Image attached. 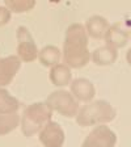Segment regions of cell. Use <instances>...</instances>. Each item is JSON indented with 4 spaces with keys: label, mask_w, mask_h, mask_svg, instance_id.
<instances>
[{
    "label": "cell",
    "mask_w": 131,
    "mask_h": 147,
    "mask_svg": "<svg viewBox=\"0 0 131 147\" xmlns=\"http://www.w3.org/2000/svg\"><path fill=\"white\" fill-rule=\"evenodd\" d=\"M20 108V101L5 88L0 87V114H15Z\"/></svg>",
    "instance_id": "15"
},
{
    "label": "cell",
    "mask_w": 131,
    "mask_h": 147,
    "mask_svg": "<svg viewBox=\"0 0 131 147\" xmlns=\"http://www.w3.org/2000/svg\"><path fill=\"white\" fill-rule=\"evenodd\" d=\"M52 110L46 102H34L25 108L21 117V130L25 137L40 133L51 121Z\"/></svg>",
    "instance_id": "3"
},
{
    "label": "cell",
    "mask_w": 131,
    "mask_h": 147,
    "mask_svg": "<svg viewBox=\"0 0 131 147\" xmlns=\"http://www.w3.org/2000/svg\"><path fill=\"white\" fill-rule=\"evenodd\" d=\"M66 139L63 129L58 122L50 121L40 131V142L43 147H62Z\"/></svg>",
    "instance_id": "7"
},
{
    "label": "cell",
    "mask_w": 131,
    "mask_h": 147,
    "mask_svg": "<svg viewBox=\"0 0 131 147\" xmlns=\"http://www.w3.org/2000/svg\"><path fill=\"white\" fill-rule=\"evenodd\" d=\"M62 57L60 50L56 46L47 45L45 47H42L41 51H38V59L40 62L45 66V67H54L59 63Z\"/></svg>",
    "instance_id": "14"
},
{
    "label": "cell",
    "mask_w": 131,
    "mask_h": 147,
    "mask_svg": "<svg viewBox=\"0 0 131 147\" xmlns=\"http://www.w3.org/2000/svg\"><path fill=\"white\" fill-rule=\"evenodd\" d=\"M91 59L97 66H110L118 59V50L109 45L100 46L91 54Z\"/></svg>",
    "instance_id": "12"
},
{
    "label": "cell",
    "mask_w": 131,
    "mask_h": 147,
    "mask_svg": "<svg viewBox=\"0 0 131 147\" xmlns=\"http://www.w3.org/2000/svg\"><path fill=\"white\" fill-rule=\"evenodd\" d=\"M63 59L68 67L81 68L91 61L88 34L84 25L72 24L67 28L63 45Z\"/></svg>",
    "instance_id": "1"
},
{
    "label": "cell",
    "mask_w": 131,
    "mask_h": 147,
    "mask_svg": "<svg viewBox=\"0 0 131 147\" xmlns=\"http://www.w3.org/2000/svg\"><path fill=\"white\" fill-rule=\"evenodd\" d=\"M5 7L15 13L28 12L36 7L34 0H5Z\"/></svg>",
    "instance_id": "17"
},
{
    "label": "cell",
    "mask_w": 131,
    "mask_h": 147,
    "mask_svg": "<svg viewBox=\"0 0 131 147\" xmlns=\"http://www.w3.org/2000/svg\"><path fill=\"white\" fill-rule=\"evenodd\" d=\"M109 26L110 25L106 18L102 17V16L95 15L87 20L85 30H87V34L91 36L92 38H95V40H102V38H105V34H106Z\"/></svg>",
    "instance_id": "11"
},
{
    "label": "cell",
    "mask_w": 131,
    "mask_h": 147,
    "mask_svg": "<svg viewBox=\"0 0 131 147\" xmlns=\"http://www.w3.org/2000/svg\"><path fill=\"white\" fill-rule=\"evenodd\" d=\"M21 67V61L17 55L0 58V87L8 86L15 79L16 74Z\"/></svg>",
    "instance_id": "8"
},
{
    "label": "cell",
    "mask_w": 131,
    "mask_h": 147,
    "mask_svg": "<svg viewBox=\"0 0 131 147\" xmlns=\"http://www.w3.org/2000/svg\"><path fill=\"white\" fill-rule=\"evenodd\" d=\"M71 95L76 98L77 101H83V102H89L93 100L96 95V88L92 84L91 80L85 79V78H77L71 82Z\"/></svg>",
    "instance_id": "9"
},
{
    "label": "cell",
    "mask_w": 131,
    "mask_h": 147,
    "mask_svg": "<svg viewBox=\"0 0 131 147\" xmlns=\"http://www.w3.org/2000/svg\"><path fill=\"white\" fill-rule=\"evenodd\" d=\"M21 122L17 113L15 114H0V135H7L13 131Z\"/></svg>",
    "instance_id": "16"
},
{
    "label": "cell",
    "mask_w": 131,
    "mask_h": 147,
    "mask_svg": "<svg viewBox=\"0 0 131 147\" xmlns=\"http://www.w3.org/2000/svg\"><path fill=\"white\" fill-rule=\"evenodd\" d=\"M46 105L51 110L58 112L64 117H75L79 112V101L66 89H58L51 92L46 100Z\"/></svg>",
    "instance_id": "4"
},
{
    "label": "cell",
    "mask_w": 131,
    "mask_h": 147,
    "mask_svg": "<svg viewBox=\"0 0 131 147\" xmlns=\"http://www.w3.org/2000/svg\"><path fill=\"white\" fill-rule=\"evenodd\" d=\"M126 59H127V63L131 66V47H130V49H128L127 54H126Z\"/></svg>",
    "instance_id": "19"
},
{
    "label": "cell",
    "mask_w": 131,
    "mask_h": 147,
    "mask_svg": "<svg viewBox=\"0 0 131 147\" xmlns=\"http://www.w3.org/2000/svg\"><path fill=\"white\" fill-rule=\"evenodd\" d=\"M127 41H128V32L123 29L121 22H117V24H113L112 26H109L106 34H105L106 45L112 46L114 49L125 47Z\"/></svg>",
    "instance_id": "10"
},
{
    "label": "cell",
    "mask_w": 131,
    "mask_h": 147,
    "mask_svg": "<svg viewBox=\"0 0 131 147\" xmlns=\"http://www.w3.org/2000/svg\"><path fill=\"white\" fill-rule=\"evenodd\" d=\"M117 116V110L105 100H96L80 108L76 122L80 126H93L96 123L112 122Z\"/></svg>",
    "instance_id": "2"
},
{
    "label": "cell",
    "mask_w": 131,
    "mask_h": 147,
    "mask_svg": "<svg viewBox=\"0 0 131 147\" xmlns=\"http://www.w3.org/2000/svg\"><path fill=\"white\" fill-rule=\"evenodd\" d=\"M50 82L56 87H66L71 83L72 79V74L67 64H60L58 63L56 66L51 67L49 74Z\"/></svg>",
    "instance_id": "13"
},
{
    "label": "cell",
    "mask_w": 131,
    "mask_h": 147,
    "mask_svg": "<svg viewBox=\"0 0 131 147\" xmlns=\"http://www.w3.org/2000/svg\"><path fill=\"white\" fill-rule=\"evenodd\" d=\"M11 17H12V12L7 7H0V26L8 24Z\"/></svg>",
    "instance_id": "18"
},
{
    "label": "cell",
    "mask_w": 131,
    "mask_h": 147,
    "mask_svg": "<svg viewBox=\"0 0 131 147\" xmlns=\"http://www.w3.org/2000/svg\"><path fill=\"white\" fill-rule=\"evenodd\" d=\"M116 143V133L106 125H100L87 135L81 147H114Z\"/></svg>",
    "instance_id": "6"
},
{
    "label": "cell",
    "mask_w": 131,
    "mask_h": 147,
    "mask_svg": "<svg viewBox=\"0 0 131 147\" xmlns=\"http://www.w3.org/2000/svg\"><path fill=\"white\" fill-rule=\"evenodd\" d=\"M16 36H17V41H18L17 57L20 58V61L33 62L38 57V49H37V45L34 42L30 32L28 30V28L25 26H18Z\"/></svg>",
    "instance_id": "5"
}]
</instances>
